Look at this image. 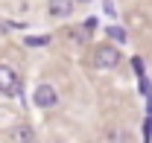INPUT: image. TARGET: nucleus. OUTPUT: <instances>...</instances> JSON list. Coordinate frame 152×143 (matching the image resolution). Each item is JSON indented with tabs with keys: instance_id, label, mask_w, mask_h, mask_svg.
Here are the masks:
<instances>
[{
	"instance_id": "obj_1",
	"label": "nucleus",
	"mask_w": 152,
	"mask_h": 143,
	"mask_svg": "<svg viewBox=\"0 0 152 143\" xmlns=\"http://www.w3.org/2000/svg\"><path fill=\"white\" fill-rule=\"evenodd\" d=\"M120 58L123 55L114 44H96L94 47V67H99V70H114L120 64Z\"/></svg>"
},
{
	"instance_id": "obj_2",
	"label": "nucleus",
	"mask_w": 152,
	"mask_h": 143,
	"mask_svg": "<svg viewBox=\"0 0 152 143\" xmlns=\"http://www.w3.org/2000/svg\"><path fill=\"white\" fill-rule=\"evenodd\" d=\"M32 102H35L38 108H53V105H58V93H56V88H53L50 82H41V85H35V90H32Z\"/></svg>"
},
{
	"instance_id": "obj_3",
	"label": "nucleus",
	"mask_w": 152,
	"mask_h": 143,
	"mask_svg": "<svg viewBox=\"0 0 152 143\" xmlns=\"http://www.w3.org/2000/svg\"><path fill=\"white\" fill-rule=\"evenodd\" d=\"M0 93H6V96H18L20 93L18 73H15V67H9V64H0Z\"/></svg>"
},
{
	"instance_id": "obj_4",
	"label": "nucleus",
	"mask_w": 152,
	"mask_h": 143,
	"mask_svg": "<svg viewBox=\"0 0 152 143\" xmlns=\"http://www.w3.org/2000/svg\"><path fill=\"white\" fill-rule=\"evenodd\" d=\"M47 9L53 18H70L73 15V0H47Z\"/></svg>"
},
{
	"instance_id": "obj_5",
	"label": "nucleus",
	"mask_w": 152,
	"mask_h": 143,
	"mask_svg": "<svg viewBox=\"0 0 152 143\" xmlns=\"http://www.w3.org/2000/svg\"><path fill=\"white\" fill-rule=\"evenodd\" d=\"M15 140H18V143H32V140H35L32 125H18V128H15Z\"/></svg>"
},
{
	"instance_id": "obj_6",
	"label": "nucleus",
	"mask_w": 152,
	"mask_h": 143,
	"mask_svg": "<svg viewBox=\"0 0 152 143\" xmlns=\"http://www.w3.org/2000/svg\"><path fill=\"white\" fill-rule=\"evenodd\" d=\"M105 35L111 38V41H117V44H126V29H123V26H117V23H114V26H108V29H105Z\"/></svg>"
},
{
	"instance_id": "obj_7",
	"label": "nucleus",
	"mask_w": 152,
	"mask_h": 143,
	"mask_svg": "<svg viewBox=\"0 0 152 143\" xmlns=\"http://www.w3.org/2000/svg\"><path fill=\"white\" fill-rule=\"evenodd\" d=\"M23 44L26 47H44V44H50V35H26Z\"/></svg>"
},
{
	"instance_id": "obj_8",
	"label": "nucleus",
	"mask_w": 152,
	"mask_h": 143,
	"mask_svg": "<svg viewBox=\"0 0 152 143\" xmlns=\"http://www.w3.org/2000/svg\"><path fill=\"white\" fill-rule=\"evenodd\" d=\"M143 140H146V143L152 140V120H149V117L143 120Z\"/></svg>"
},
{
	"instance_id": "obj_9",
	"label": "nucleus",
	"mask_w": 152,
	"mask_h": 143,
	"mask_svg": "<svg viewBox=\"0 0 152 143\" xmlns=\"http://www.w3.org/2000/svg\"><path fill=\"white\" fill-rule=\"evenodd\" d=\"M102 15H108V18H114L117 12H114V3L111 0H102Z\"/></svg>"
},
{
	"instance_id": "obj_10",
	"label": "nucleus",
	"mask_w": 152,
	"mask_h": 143,
	"mask_svg": "<svg viewBox=\"0 0 152 143\" xmlns=\"http://www.w3.org/2000/svg\"><path fill=\"white\" fill-rule=\"evenodd\" d=\"M85 29H96V18H88V20H85Z\"/></svg>"
},
{
	"instance_id": "obj_11",
	"label": "nucleus",
	"mask_w": 152,
	"mask_h": 143,
	"mask_svg": "<svg viewBox=\"0 0 152 143\" xmlns=\"http://www.w3.org/2000/svg\"><path fill=\"white\" fill-rule=\"evenodd\" d=\"M73 3H91V0H73Z\"/></svg>"
}]
</instances>
